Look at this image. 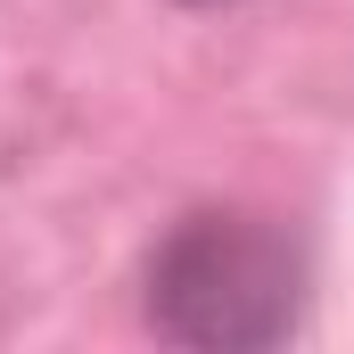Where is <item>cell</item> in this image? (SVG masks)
<instances>
[{
  "instance_id": "cell-1",
  "label": "cell",
  "mask_w": 354,
  "mask_h": 354,
  "mask_svg": "<svg viewBox=\"0 0 354 354\" xmlns=\"http://www.w3.org/2000/svg\"><path fill=\"white\" fill-rule=\"evenodd\" d=\"M313 256L256 206H189L140 256V322L189 354H256L297 338Z\"/></svg>"
},
{
  "instance_id": "cell-2",
  "label": "cell",
  "mask_w": 354,
  "mask_h": 354,
  "mask_svg": "<svg viewBox=\"0 0 354 354\" xmlns=\"http://www.w3.org/2000/svg\"><path fill=\"white\" fill-rule=\"evenodd\" d=\"M174 8H239V0H174Z\"/></svg>"
}]
</instances>
